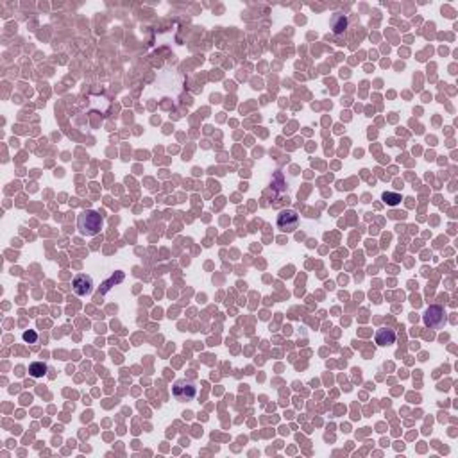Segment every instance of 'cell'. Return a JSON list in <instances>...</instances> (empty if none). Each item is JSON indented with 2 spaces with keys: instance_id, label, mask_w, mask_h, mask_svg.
<instances>
[{
  "instance_id": "obj_1",
  "label": "cell",
  "mask_w": 458,
  "mask_h": 458,
  "mask_svg": "<svg viewBox=\"0 0 458 458\" xmlns=\"http://www.w3.org/2000/svg\"><path fill=\"white\" fill-rule=\"evenodd\" d=\"M104 220L95 209H86L77 217V229L83 236H95L102 231Z\"/></svg>"
},
{
  "instance_id": "obj_2",
  "label": "cell",
  "mask_w": 458,
  "mask_h": 458,
  "mask_svg": "<svg viewBox=\"0 0 458 458\" xmlns=\"http://www.w3.org/2000/svg\"><path fill=\"white\" fill-rule=\"evenodd\" d=\"M172 394L178 401H183V403H184V401L195 399L197 387H195V383H191L190 379H178V381L174 383Z\"/></svg>"
},
{
  "instance_id": "obj_3",
  "label": "cell",
  "mask_w": 458,
  "mask_h": 458,
  "mask_svg": "<svg viewBox=\"0 0 458 458\" xmlns=\"http://www.w3.org/2000/svg\"><path fill=\"white\" fill-rule=\"evenodd\" d=\"M423 322L430 329H441L446 322V311L442 306H430L423 315Z\"/></svg>"
},
{
  "instance_id": "obj_4",
  "label": "cell",
  "mask_w": 458,
  "mask_h": 458,
  "mask_svg": "<svg viewBox=\"0 0 458 458\" xmlns=\"http://www.w3.org/2000/svg\"><path fill=\"white\" fill-rule=\"evenodd\" d=\"M297 226H299V215L295 213L294 209H283L277 215V227H279L281 231L292 233L297 229Z\"/></svg>"
},
{
  "instance_id": "obj_5",
  "label": "cell",
  "mask_w": 458,
  "mask_h": 458,
  "mask_svg": "<svg viewBox=\"0 0 458 458\" xmlns=\"http://www.w3.org/2000/svg\"><path fill=\"white\" fill-rule=\"evenodd\" d=\"M72 290L79 297L90 295L93 292V279H92V276H88V274H77L74 277V281H72Z\"/></svg>"
},
{
  "instance_id": "obj_6",
  "label": "cell",
  "mask_w": 458,
  "mask_h": 458,
  "mask_svg": "<svg viewBox=\"0 0 458 458\" xmlns=\"http://www.w3.org/2000/svg\"><path fill=\"white\" fill-rule=\"evenodd\" d=\"M394 342H396V331H394V329H388V328L378 329V333H376V344H378V346H381V347L392 346Z\"/></svg>"
},
{
  "instance_id": "obj_7",
  "label": "cell",
  "mask_w": 458,
  "mask_h": 458,
  "mask_svg": "<svg viewBox=\"0 0 458 458\" xmlns=\"http://www.w3.org/2000/svg\"><path fill=\"white\" fill-rule=\"evenodd\" d=\"M47 370H49V365L45 364V362H32L29 365V374H31L32 378H43L45 374H47Z\"/></svg>"
},
{
  "instance_id": "obj_8",
  "label": "cell",
  "mask_w": 458,
  "mask_h": 458,
  "mask_svg": "<svg viewBox=\"0 0 458 458\" xmlns=\"http://www.w3.org/2000/svg\"><path fill=\"white\" fill-rule=\"evenodd\" d=\"M331 27H333L335 34H342V32L346 31V27H347V18L340 13L335 14L333 20H331Z\"/></svg>"
},
{
  "instance_id": "obj_9",
  "label": "cell",
  "mask_w": 458,
  "mask_h": 458,
  "mask_svg": "<svg viewBox=\"0 0 458 458\" xmlns=\"http://www.w3.org/2000/svg\"><path fill=\"white\" fill-rule=\"evenodd\" d=\"M124 277H125L124 272H122V271H116L115 274H113V276L109 277V279H107L106 283L102 285V290H100V292H102V294H106L107 290L111 288V285H116V283H120V281H124Z\"/></svg>"
},
{
  "instance_id": "obj_10",
  "label": "cell",
  "mask_w": 458,
  "mask_h": 458,
  "mask_svg": "<svg viewBox=\"0 0 458 458\" xmlns=\"http://www.w3.org/2000/svg\"><path fill=\"white\" fill-rule=\"evenodd\" d=\"M383 200H385L388 206H397L401 202V195L399 193H392V191H385V193H383Z\"/></svg>"
},
{
  "instance_id": "obj_11",
  "label": "cell",
  "mask_w": 458,
  "mask_h": 458,
  "mask_svg": "<svg viewBox=\"0 0 458 458\" xmlns=\"http://www.w3.org/2000/svg\"><path fill=\"white\" fill-rule=\"evenodd\" d=\"M22 338L27 344H36L38 342V333H36L34 329H27V331H23Z\"/></svg>"
}]
</instances>
